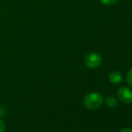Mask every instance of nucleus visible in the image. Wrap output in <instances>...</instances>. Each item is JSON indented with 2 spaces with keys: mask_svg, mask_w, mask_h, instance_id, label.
<instances>
[{
  "mask_svg": "<svg viewBox=\"0 0 132 132\" xmlns=\"http://www.w3.org/2000/svg\"><path fill=\"white\" fill-rule=\"evenodd\" d=\"M117 97L122 103L130 104L132 103V90L128 87L122 86L117 91Z\"/></svg>",
  "mask_w": 132,
  "mask_h": 132,
  "instance_id": "obj_3",
  "label": "nucleus"
},
{
  "mask_svg": "<svg viewBox=\"0 0 132 132\" xmlns=\"http://www.w3.org/2000/svg\"><path fill=\"white\" fill-rule=\"evenodd\" d=\"M84 63L89 69H96L102 64V57L97 52H90L85 57Z\"/></svg>",
  "mask_w": 132,
  "mask_h": 132,
  "instance_id": "obj_2",
  "label": "nucleus"
},
{
  "mask_svg": "<svg viewBox=\"0 0 132 132\" xmlns=\"http://www.w3.org/2000/svg\"><path fill=\"white\" fill-rule=\"evenodd\" d=\"M84 106L89 110H96L103 103V98L99 93H90L87 94L83 100Z\"/></svg>",
  "mask_w": 132,
  "mask_h": 132,
  "instance_id": "obj_1",
  "label": "nucleus"
},
{
  "mask_svg": "<svg viewBox=\"0 0 132 132\" xmlns=\"http://www.w3.org/2000/svg\"><path fill=\"white\" fill-rule=\"evenodd\" d=\"M120 132H132V130L130 128H123Z\"/></svg>",
  "mask_w": 132,
  "mask_h": 132,
  "instance_id": "obj_9",
  "label": "nucleus"
},
{
  "mask_svg": "<svg viewBox=\"0 0 132 132\" xmlns=\"http://www.w3.org/2000/svg\"><path fill=\"white\" fill-rule=\"evenodd\" d=\"M126 82L128 84V86H130V87H132V67L128 70L127 76H126Z\"/></svg>",
  "mask_w": 132,
  "mask_h": 132,
  "instance_id": "obj_6",
  "label": "nucleus"
},
{
  "mask_svg": "<svg viewBox=\"0 0 132 132\" xmlns=\"http://www.w3.org/2000/svg\"><path fill=\"white\" fill-rule=\"evenodd\" d=\"M5 128H6V125L4 121L0 119V132H4Z\"/></svg>",
  "mask_w": 132,
  "mask_h": 132,
  "instance_id": "obj_8",
  "label": "nucleus"
},
{
  "mask_svg": "<svg viewBox=\"0 0 132 132\" xmlns=\"http://www.w3.org/2000/svg\"><path fill=\"white\" fill-rule=\"evenodd\" d=\"M109 81L113 84H119L123 81V75L118 71H113L109 74Z\"/></svg>",
  "mask_w": 132,
  "mask_h": 132,
  "instance_id": "obj_4",
  "label": "nucleus"
},
{
  "mask_svg": "<svg viewBox=\"0 0 132 132\" xmlns=\"http://www.w3.org/2000/svg\"><path fill=\"white\" fill-rule=\"evenodd\" d=\"M104 103L109 107H115L118 104V100L116 97L113 96H110L104 100Z\"/></svg>",
  "mask_w": 132,
  "mask_h": 132,
  "instance_id": "obj_5",
  "label": "nucleus"
},
{
  "mask_svg": "<svg viewBox=\"0 0 132 132\" xmlns=\"http://www.w3.org/2000/svg\"><path fill=\"white\" fill-rule=\"evenodd\" d=\"M100 2L106 6H113L117 3V0H100Z\"/></svg>",
  "mask_w": 132,
  "mask_h": 132,
  "instance_id": "obj_7",
  "label": "nucleus"
}]
</instances>
